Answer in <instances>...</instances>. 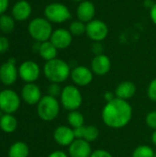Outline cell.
Returning <instances> with one entry per match:
<instances>
[{
	"instance_id": "cell-1",
	"label": "cell",
	"mask_w": 156,
	"mask_h": 157,
	"mask_svg": "<svg viewBox=\"0 0 156 157\" xmlns=\"http://www.w3.org/2000/svg\"><path fill=\"white\" fill-rule=\"evenodd\" d=\"M102 121L111 129H121L127 126L132 118V108L127 100L114 98L107 102L102 109Z\"/></svg>"
},
{
	"instance_id": "cell-2",
	"label": "cell",
	"mask_w": 156,
	"mask_h": 157,
	"mask_svg": "<svg viewBox=\"0 0 156 157\" xmlns=\"http://www.w3.org/2000/svg\"><path fill=\"white\" fill-rule=\"evenodd\" d=\"M43 73L51 83L61 84L70 76L71 68L65 61L55 58L46 62L43 67Z\"/></svg>"
},
{
	"instance_id": "cell-3",
	"label": "cell",
	"mask_w": 156,
	"mask_h": 157,
	"mask_svg": "<svg viewBox=\"0 0 156 157\" xmlns=\"http://www.w3.org/2000/svg\"><path fill=\"white\" fill-rule=\"evenodd\" d=\"M60 112V103L56 98L46 95L37 104V113L44 121H51L57 118Z\"/></svg>"
},
{
	"instance_id": "cell-4",
	"label": "cell",
	"mask_w": 156,
	"mask_h": 157,
	"mask_svg": "<svg viewBox=\"0 0 156 157\" xmlns=\"http://www.w3.org/2000/svg\"><path fill=\"white\" fill-rule=\"evenodd\" d=\"M29 32L37 42L41 43L49 40L53 31L51 24L47 18L36 17L29 22Z\"/></svg>"
},
{
	"instance_id": "cell-5",
	"label": "cell",
	"mask_w": 156,
	"mask_h": 157,
	"mask_svg": "<svg viewBox=\"0 0 156 157\" xmlns=\"http://www.w3.org/2000/svg\"><path fill=\"white\" fill-rule=\"evenodd\" d=\"M61 105L69 111L77 110L83 102V97L80 90L75 86H66L63 88L60 96Z\"/></svg>"
},
{
	"instance_id": "cell-6",
	"label": "cell",
	"mask_w": 156,
	"mask_h": 157,
	"mask_svg": "<svg viewBox=\"0 0 156 157\" xmlns=\"http://www.w3.org/2000/svg\"><path fill=\"white\" fill-rule=\"evenodd\" d=\"M45 17L52 23H63L72 17L69 8L62 3H51L44 9Z\"/></svg>"
},
{
	"instance_id": "cell-7",
	"label": "cell",
	"mask_w": 156,
	"mask_h": 157,
	"mask_svg": "<svg viewBox=\"0 0 156 157\" xmlns=\"http://www.w3.org/2000/svg\"><path fill=\"white\" fill-rule=\"evenodd\" d=\"M21 99L18 94L12 89L0 91V109L4 114H13L20 107Z\"/></svg>"
},
{
	"instance_id": "cell-8",
	"label": "cell",
	"mask_w": 156,
	"mask_h": 157,
	"mask_svg": "<svg viewBox=\"0 0 156 157\" xmlns=\"http://www.w3.org/2000/svg\"><path fill=\"white\" fill-rule=\"evenodd\" d=\"M86 34L93 41H102L108 34V28L104 21L93 19L86 23Z\"/></svg>"
},
{
	"instance_id": "cell-9",
	"label": "cell",
	"mask_w": 156,
	"mask_h": 157,
	"mask_svg": "<svg viewBox=\"0 0 156 157\" xmlns=\"http://www.w3.org/2000/svg\"><path fill=\"white\" fill-rule=\"evenodd\" d=\"M40 75V66L33 61H25L18 67V75L26 83H34Z\"/></svg>"
},
{
	"instance_id": "cell-10",
	"label": "cell",
	"mask_w": 156,
	"mask_h": 157,
	"mask_svg": "<svg viewBox=\"0 0 156 157\" xmlns=\"http://www.w3.org/2000/svg\"><path fill=\"white\" fill-rule=\"evenodd\" d=\"M71 79L78 86H86L93 80V72L86 66L79 65L71 70Z\"/></svg>"
},
{
	"instance_id": "cell-11",
	"label": "cell",
	"mask_w": 156,
	"mask_h": 157,
	"mask_svg": "<svg viewBox=\"0 0 156 157\" xmlns=\"http://www.w3.org/2000/svg\"><path fill=\"white\" fill-rule=\"evenodd\" d=\"M41 98L40 88L34 83H27L21 89V98L29 105H37Z\"/></svg>"
},
{
	"instance_id": "cell-12",
	"label": "cell",
	"mask_w": 156,
	"mask_h": 157,
	"mask_svg": "<svg viewBox=\"0 0 156 157\" xmlns=\"http://www.w3.org/2000/svg\"><path fill=\"white\" fill-rule=\"evenodd\" d=\"M53 139L61 146H69L75 140L74 129L65 125L58 126L53 132Z\"/></svg>"
},
{
	"instance_id": "cell-13",
	"label": "cell",
	"mask_w": 156,
	"mask_h": 157,
	"mask_svg": "<svg viewBox=\"0 0 156 157\" xmlns=\"http://www.w3.org/2000/svg\"><path fill=\"white\" fill-rule=\"evenodd\" d=\"M18 76V69L16 63L7 61L0 66V81L5 86H12Z\"/></svg>"
},
{
	"instance_id": "cell-14",
	"label": "cell",
	"mask_w": 156,
	"mask_h": 157,
	"mask_svg": "<svg viewBox=\"0 0 156 157\" xmlns=\"http://www.w3.org/2000/svg\"><path fill=\"white\" fill-rule=\"evenodd\" d=\"M73 40V35L71 32L65 29H55L50 39V41L60 50L66 49L69 47Z\"/></svg>"
},
{
	"instance_id": "cell-15",
	"label": "cell",
	"mask_w": 156,
	"mask_h": 157,
	"mask_svg": "<svg viewBox=\"0 0 156 157\" xmlns=\"http://www.w3.org/2000/svg\"><path fill=\"white\" fill-rule=\"evenodd\" d=\"M91 154L92 149L90 143L83 139H75L69 145V157H90Z\"/></svg>"
},
{
	"instance_id": "cell-16",
	"label": "cell",
	"mask_w": 156,
	"mask_h": 157,
	"mask_svg": "<svg viewBox=\"0 0 156 157\" xmlns=\"http://www.w3.org/2000/svg\"><path fill=\"white\" fill-rule=\"evenodd\" d=\"M111 69V61L106 54L96 55L91 62V70L97 75H105Z\"/></svg>"
},
{
	"instance_id": "cell-17",
	"label": "cell",
	"mask_w": 156,
	"mask_h": 157,
	"mask_svg": "<svg viewBox=\"0 0 156 157\" xmlns=\"http://www.w3.org/2000/svg\"><path fill=\"white\" fill-rule=\"evenodd\" d=\"M95 15H96V6L91 1L84 0L78 5L76 9V16L78 20L84 23H88L94 19Z\"/></svg>"
},
{
	"instance_id": "cell-18",
	"label": "cell",
	"mask_w": 156,
	"mask_h": 157,
	"mask_svg": "<svg viewBox=\"0 0 156 157\" xmlns=\"http://www.w3.org/2000/svg\"><path fill=\"white\" fill-rule=\"evenodd\" d=\"M74 133L75 139H83L88 143H92L98 138L99 131L94 125L82 126L74 129Z\"/></svg>"
},
{
	"instance_id": "cell-19",
	"label": "cell",
	"mask_w": 156,
	"mask_h": 157,
	"mask_svg": "<svg viewBox=\"0 0 156 157\" xmlns=\"http://www.w3.org/2000/svg\"><path fill=\"white\" fill-rule=\"evenodd\" d=\"M136 93V86L131 81H124L119 84L115 89V95L116 98L123 99V100H129L131 99Z\"/></svg>"
},
{
	"instance_id": "cell-20",
	"label": "cell",
	"mask_w": 156,
	"mask_h": 157,
	"mask_svg": "<svg viewBox=\"0 0 156 157\" xmlns=\"http://www.w3.org/2000/svg\"><path fill=\"white\" fill-rule=\"evenodd\" d=\"M31 6L29 2L25 0H20L17 2L12 8V15L14 18L17 21H24L31 14Z\"/></svg>"
},
{
	"instance_id": "cell-21",
	"label": "cell",
	"mask_w": 156,
	"mask_h": 157,
	"mask_svg": "<svg viewBox=\"0 0 156 157\" xmlns=\"http://www.w3.org/2000/svg\"><path fill=\"white\" fill-rule=\"evenodd\" d=\"M58 49L50 41H44L40 43V49H39V53L40 55V57L45 60L46 62L53 60L56 58L57 53H58Z\"/></svg>"
},
{
	"instance_id": "cell-22",
	"label": "cell",
	"mask_w": 156,
	"mask_h": 157,
	"mask_svg": "<svg viewBox=\"0 0 156 157\" xmlns=\"http://www.w3.org/2000/svg\"><path fill=\"white\" fill-rule=\"evenodd\" d=\"M17 128V121L13 114H3L0 118V129L6 133H12Z\"/></svg>"
},
{
	"instance_id": "cell-23",
	"label": "cell",
	"mask_w": 156,
	"mask_h": 157,
	"mask_svg": "<svg viewBox=\"0 0 156 157\" xmlns=\"http://www.w3.org/2000/svg\"><path fill=\"white\" fill-rule=\"evenodd\" d=\"M29 148L24 142H16L8 149V157H28Z\"/></svg>"
},
{
	"instance_id": "cell-24",
	"label": "cell",
	"mask_w": 156,
	"mask_h": 157,
	"mask_svg": "<svg viewBox=\"0 0 156 157\" xmlns=\"http://www.w3.org/2000/svg\"><path fill=\"white\" fill-rule=\"evenodd\" d=\"M67 121L71 128L75 129L84 126L85 123V118L83 114L77 110L70 111V113L67 116Z\"/></svg>"
},
{
	"instance_id": "cell-25",
	"label": "cell",
	"mask_w": 156,
	"mask_h": 157,
	"mask_svg": "<svg viewBox=\"0 0 156 157\" xmlns=\"http://www.w3.org/2000/svg\"><path fill=\"white\" fill-rule=\"evenodd\" d=\"M15 22L14 19L8 15H1L0 16V29L5 33H9L14 29Z\"/></svg>"
},
{
	"instance_id": "cell-26",
	"label": "cell",
	"mask_w": 156,
	"mask_h": 157,
	"mask_svg": "<svg viewBox=\"0 0 156 157\" xmlns=\"http://www.w3.org/2000/svg\"><path fill=\"white\" fill-rule=\"evenodd\" d=\"M86 25L80 20L73 21L69 26V31L73 36H81L82 34L86 33Z\"/></svg>"
},
{
	"instance_id": "cell-27",
	"label": "cell",
	"mask_w": 156,
	"mask_h": 157,
	"mask_svg": "<svg viewBox=\"0 0 156 157\" xmlns=\"http://www.w3.org/2000/svg\"><path fill=\"white\" fill-rule=\"evenodd\" d=\"M132 157H154V151L148 145H140L133 151Z\"/></svg>"
},
{
	"instance_id": "cell-28",
	"label": "cell",
	"mask_w": 156,
	"mask_h": 157,
	"mask_svg": "<svg viewBox=\"0 0 156 157\" xmlns=\"http://www.w3.org/2000/svg\"><path fill=\"white\" fill-rule=\"evenodd\" d=\"M62 88L60 86L59 84L57 83H51L49 85L48 88H47V92H48V95L49 96H51L53 98H58L61 96V93H62Z\"/></svg>"
},
{
	"instance_id": "cell-29",
	"label": "cell",
	"mask_w": 156,
	"mask_h": 157,
	"mask_svg": "<svg viewBox=\"0 0 156 157\" xmlns=\"http://www.w3.org/2000/svg\"><path fill=\"white\" fill-rule=\"evenodd\" d=\"M145 121H146V124L148 125V127L156 131V110L150 111L146 115Z\"/></svg>"
},
{
	"instance_id": "cell-30",
	"label": "cell",
	"mask_w": 156,
	"mask_h": 157,
	"mask_svg": "<svg viewBox=\"0 0 156 157\" xmlns=\"http://www.w3.org/2000/svg\"><path fill=\"white\" fill-rule=\"evenodd\" d=\"M147 95L152 101L156 102V78L152 80L151 83L149 84L147 89Z\"/></svg>"
},
{
	"instance_id": "cell-31",
	"label": "cell",
	"mask_w": 156,
	"mask_h": 157,
	"mask_svg": "<svg viewBox=\"0 0 156 157\" xmlns=\"http://www.w3.org/2000/svg\"><path fill=\"white\" fill-rule=\"evenodd\" d=\"M103 51H104V46L102 45L101 41H95L93 43V45H92V52L96 55L103 54Z\"/></svg>"
},
{
	"instance_id": "cell-32",
	"label": "cell",
	"mask_w": 156,
	"mask_h": 157,
	"mask_svg": "<svg viewBox=\"0 0 156 157\" xmlns=\"http://www.w3.org/2000/svg\"><path fill=\"white\" fill-rule=\"evenodd\" d=\"M90 157H113L112 155L108 152L107 150H103V149H97L94 152H92L91 156Z\"/></svg>"
},
{
	"instance_id": "cell-33",
	"label": "cell",
	"mask_w": 156,
	"mask_h": 157,
	"mask_svg": "<svg viewBox=\"0 0 156 157\" xmlns=\"http://www.w3.org/2000/svg\"><path fill=\"white\" fill-rule=\"evenodd\" d=\"M9 48V41L6 37H0V54L6 52Z\"/></svg>"
},
{
	"instance_id": "cell-34",
	"label": "cell",
	"mask_w": 156,
	"mask_h": 157,
	"mask_svg": "<svg viewBox=\"0 0 156 157\" xmlns=\"http://www.w3.org/2000/svg\"><path fill=\"white\" fill-rule=\"evenodd\" d=\"M9 4V0H0V16L5 13V11L7 9Z\"/></svg>"
},
{
	"instance_id": "cell-35",
	"label": "cell",
	"mask_w": 156,
	"mask_h": 157,
	"mask_svg": "<svg viewBox=\"0 0 156 157\" xmlns=\"http://www.w3.org/2000/svg\"><path fill=\"white\" fill-rule=\"evenodd\" d=\"M48 157H69V155H67L63 151H54L52 153H51Z\"/></svg>"
},
{
	"instance_id": "cell-36",
	"label": "cell",
	"mask_w": 156,
	"mask_h": 157,
	"mask_svg": "<svg viewBox=\"0 0 156 157\" xmlns=\"http://www.w3.org/2000/svg\"><path fill=\"white\" fill-rule=\"evenodd\" d=\"M104 98L107 100V102H109V101L113 100L114 98H116V95H115V93H112L110 91H107L104 94Z\"/></svg>"
},
{
	"instance_id": "cell-37",
	"label": "cell",
	"mask_w": 156,
	"mask_h": 157,
	"mask_svg": "<svg viewBox=\"0 0 156 157\" xmlns=\"http://www.w3.org/2000/svg\"><path fill=\"white\" fill-rule=\"evenodd\" d=\"M150 17L154 24L156 25V3H154V6L150 9Z\"/></svg>"
},
{
	"instance_id": "cell-38",
	"label": "cell",
	"mask_w": 156,
	"mask_h": 157,
	"mask_svg": "<svg viewBox=\"0 0 156 157\" xmlns=\"http://www.w3.org/2000/svg\"><path fill=\"white\" fill-rule=\"evenodd\" d=\"M144 6L146 7V8H152L153 6H154V2L153 1V0H144Z\"/></svg>"
},
{
	"instance_id": "cell-39",
	"label": "cell",
	"mask_w": 156,
	"mask_h": 157,
	"mask_svg": "<svg viewBox=\"0 0 156 157\" xmlns=\"http://www.w3.org/2000/svg\"><path fill=\"white\" fill-rule=\"evenodd\" d=\"M152 143L156 146V131H154L152 134Z\"/></svg>"
},
{
	"instance_id": "cell-40",
	"label": "cell",
	"mask_w": 156,
	"mask_h": 157,
	"mask_svg": "<svg viewBox=\"0 0 156 157\" xmlns=\"http://www.w3.org/2000/svg\"><path fill=\"white\" fill-rule=\"evenodd\" d=\"M73 1H74V2H79V3H81V2H83L84 0H73Z\"/></svg>"
},
{
	"instance_id": "cell-41",
	"label": "cell",
	"mask_w": 156,
	"mask_h": 157,
	"mask_svg": "<svg viewBox=\"0 0 156 157\" xmlns=\"http://www.w3.org/2000/svg\"><path fill=\"white\" fill-rule=\"evenodd\" d=\"M3 114H4V113H3V112H2V110L0 109V118H1L2 116H3Z\"/></svg>"
},
{
	"instance_id": "cell-42",
	"label": "cell",
	"mask_w": 156,
	"mask_h": 157,
	"mask_svg": "<svg viewBox=\"0 0 156 157\" xmlns=\"http://www.w3.org/2000/svg\"><path fill=\"white\" fill-rule=\"evenodd\" d=\"M154 157H156V152H154Z\"/></svg>"
}]
</instances>
